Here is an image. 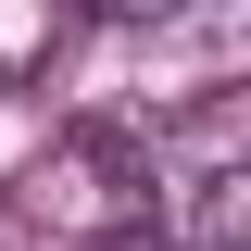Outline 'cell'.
I'll list each match as a JSON object with an SVG mask.
<instances>
[{
    "instance_id": "277c9868",
    "label": "cell",
    "mask_w": 251,
    "mask_h": 251,
    "mask_svg": "<svg viewBox=\"0 0 251 251\" xmlns=\"http://www.w3.org/2000/svg\"><path fill=\"white\" fill-rule=\"evenodd\" d=\"M0 100H13V63H0Z\"/></svg>"
},
{
    "instance_id": "3957f363",
    "label": "cell",
    "mask_w": 251,
    "mask_h": 251,
    "mask_svg": "<svg viewBox=\"0 0 251 251\" xmlns=\"http://www.w3.org/2000/svg\"><path fill=\"white\" fill-rule=\"evenodd\" d=\"M100 13H113V25H163L176 0H100Z\"/></svg>"
},
{
    "instance_id": "7a4b0ae2",
    "label": "cell",
    "mask_w": 251,
    "mask_h": 251,
    "mask_svg": "<svg viewBox=\"0 0 251 251\" xmlns=\"http://www.w3.org/2000/svg\"><path fill=\"white\" fill-rule=\"evenodd\" d=\"M151 239L163 251H251V163L214 151V163H188V176L151 188Z\"/></svg>"
},
{
    "instance_id": "6da1fadb",
    "label": "cell",
    "mask_w": 251,
    "mask_h": 251,
    "mask_svg": "<svg viewBox=\"0 0 251 251\" xmlns=\"http://www.w3.org/2000/svg\"><path fill=\"white\" fill-rule=\"evenodd\" d=\"M151 188H163L151 138L100 113V126H63L50 151L25 163V188H13V201H25L50 239H151Z\"/></svg>"
}]
</instances>
